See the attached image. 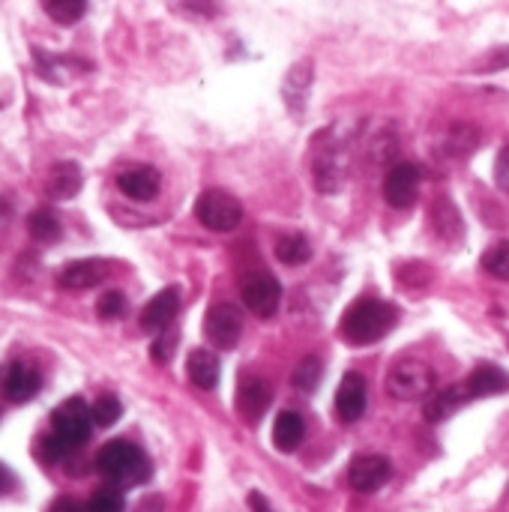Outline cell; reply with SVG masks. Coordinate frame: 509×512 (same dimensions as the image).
Here are the masks:
<instances>
[{
	"instance_id": "1f68e13d",
	"label": "cell",
	"mask_w": 509,
	"mask_h": 512,
	"mask_svg": "<svg viewBox=\"0 0 509 512\" xmlns=\"http://www.w3.org/2000/svg\"><path fill=\"white\" fill-rule=\"evenodd\" d=\"M495 180L504 192H509V147H504L495 159Z\"/></svg>"
},
{
	"instance_id": "8992f818",
	"label": "cell",
	"mask_w": 509,
	"mask_h": 512,
	"mask_svg": "<svg viewBox=\"0 0 509 512\" xmlns=\"http://www.w3.org/2000/svg\"><path fill=\"white\" fill-rule=\"evenodd\" d=\"M39 387H42L39 372H36L30 363H24V360H9V363L0 369V393H3V399L12 402V405L30 402V399L39 393Z\"/></svg>"
},
{
	"instance_id": "836d02e7",
	"label": "cell",
	"mask_w": 509,
	"mask_h": 512,
	"mask_svg": "<svg viewBox=\"0 0 509 512\" xmlns=\"http://www.w3.org/2000/svg\"><path fill=\"white\" fill-rule=\"evenodd\" d=\"M12 486H15V477L9 474V468H6V465H0V495H6Z\"/></svg>"
},
{
	"instance_id": "4316f807",
	"label": "cell",
	"mask_w": 509,
	"mask_h": 512,
	"mask_svg": "<svg viewBox=\"0 0 509 512\" xmlns=\"http://www.w3.org/2000/svg\"><path fill=\"white\" fill-rule=\"evenodd\" d=\"M483 270L501 282H509V240L495 243L486 255H483Z\"/></svg>"
},
{
	"instance_id": "9c48e42d",
	"label": "cell",
	"mask_w": 509,
	"mask_h": 512,
	"mask_svg": "<svg viewBox=\"0 0 509 512\" xmlns=\"http://www.w3.org/2000/svg\"><path fill=\"white\" fill-rule=\"evenodd\" d=\"M243 303L249 312H255L258 318H273L279 303H282V288L273 276L267 273H258V276H249L243 282Z\"/></svg>"
},
{
	"instance_id": "9a60e30c",
	"label": "cell",
	"mask_w": 509,
	"mask_h": 512,
	"mask_svg": "<svg viewBox=\"0 0 509 512\" xmlns=\"http://www.w3.org/2000/svg\"><path fill=\"white\" fill-rule=\"evenodd\" d=\"M159 186H162L159 171L150 168V165L129 168V171H123V174L117 177V189H120L126 198H132V201H150V198H156V195H159Z\"/></svg>"
},
{
	"instance_id": "cb8c5ba5",
	"label": "cell",
	"mask_w": 509,
	"mask_h": 512,
	"mask_svg": "<svg viewBox=\"0 0 509 512\" xmlns=\"http://www.w3.org/2000/svg\"><path fill=\"white\" fill-rule=\"evenodd\" d=\"M27 231L36 243H54L60 237V222L51 210H36L27 219Z\"/></svg>"
},
{
	"instance_id": "7a4b0ae2",
	"label": "cell",
	"mask_w": 509,
	"mask_h": 512,
	"mask_svg": "<svg viewBox=\"0 0 509 512\" xmlns=\"http://www.w3.org/2000/svg\"><path fill=\"white\" fill-rule=\"evenodd\" d=\"M396 324V309L387 306L384 300L375 297H363L357 300L345 318H342V333L351 345H372L378 339H384Z\"/></svg>"
},
{
	"instance_id": "ba28073f",
	"label": "cell",
	"mask_w": 509,
	"mask_h": 512,
	"mask_svg": "<svg viewBox=\"0 0 509 512\" xmlns=\"http://www.w3.org/2000/svg\"><path fill=\"white\" fill-rule=\"evenodd\" d=\"M420 192V168L411 162L393 165L384 177V201L396 210H408Z\"/></svg>"
},
{
	"instance_id": "8fae6325",
	"label": "cell",
	"mask_w": 509,
	"mask_h": 512,
	"mask_svg": "<svg viewBox=\"0 0 509 512\" xmlns=\"http://www.w3.org/2000/svg\"><path fill=\"white\" fill-rule=\"evenodd\" d=\"M393 468L384 456H357L351 462V471H348V483L354 492H363V495H372L378 492L387 480H390Z\"/></svg>"
},
{
	"instance_id": "4fadbf2b",
	"label": "cell",
	"mask_w": 509,
	"mask_h": 512,
	"mask_svg": "<svg viewBox=\"0 0 509 512\" xmlns=\"http://www.w3.org/2000/svg\"><path fill=\"white\" fill-rule=\"evenodd\" d=\"M273 399V390L264 378H255V375H246L237 387V414L246 420V423H258L267 411Z\"/></svg>"
},
{
	"instance_id": "83f0119b",
	"label": "cell",
	"mask_w": 509,
	"mask_h": 512,
	"mask_svg": "<svg viewBox=\"0 0 509 512\" xmlns=\"http://www.w3.org/2000/svg\"><path fill=\"white\" fill-rule=\"evenodd\" d=\"M321 375H324L321 360H318V357H306V360L294 369V387H297L300 393H312V390L318 387Z\"/></svg>"
},
{
	"instance_id": "7c38bea8",
	"label": "cell",
	"mask_w": 509,
	"mask_h": 512,
	"mask_svg": "<svg viewBox=\"0 0 509 512\" xmlns=\"http://www.w3.org/2000/svg\"><path fill=\"white\" fill-rule=\"evenodd\" d=\"M105 276H108V261L81 258V261H72V264L60 267L57 285L66 288V291H87V288H96Z\"/></svg>"
},
{
	"instance_id": "f1b7e54d",
	"label": "cell",
	"mask_w": 509,
	"mask_h": 512,
	"mask_svg": "<svg viewBox=\"0 0 509 512\" xmlns=\"http://www.w3.org/2000/svg\"><path fill=\"white\" fill-rule=\"evenodd\" d=\"M123 507H126V501H123L120 489H111V486L93 492V498L87 501L90 512H123Z\"/></svg>"
},
{
	"instance_id": "44dd1931",
	"label": "cell",
	"mask_w": 509,
	"mask_h": 512,
	"mask_svg": "<svg viewBox=\"0 0 509 512\" xmlns=\"http://www.w3.org/2000/svg\"><path fill=\"white\" fill-rule=\"evenodd\" d=\"M303 435H306V426H303V417L300 414L282 411L276 417V423H273V444H276V450L294 453L303 444Z\"/></svg>"
},
{
	"instance_id": "d4e9b609",
	"label": "cell",
	"mask_w": 509,
	"mask_h": 512,
	"mask_svg": "<svg viewBox=\"0 0 509 512\" xmlns=\"http://www.w3.org/2000/svg\"><path fill=\"white\" fill-rule=\"evenodd\" d=\"M42 6L57 24H75L87 12V0H42Z\"/></svg>"
},
{
	"instance_id": "7402d4cb",
	"label": "cell",
	"mask_w": 509,
	"mask_h": 512,
	"mask_svg": "<svg viewBox=\"0 0 509 512\" xmlns=\"http://www.w3.org/2000/svg\"><path fill=\"white\" fill-rule=\"evenodd\" d=\"M312 87V63L309 60H300L288 69L285 75V102L291 111H303V102H306V93Z\"/></svg>"
},
{
	"instance_id": "ac0fdd59",
	"label": "cell",
	"mask_w": 509,
	"mask_h": 512,
	"mask_svg": "<svg viewBox=\"0 0 509 512\" xmlns=\"http://www.w3.org/2000/svg\"><path fill=\"white\" fill-rule=\"evenodd\" d=\"M81 183H84L81 168L75 162H60L48 174V195L57 201H69L81 192Z\"/></svg>"
},
{
	"instance_id": "484cf974",
	"label": "cell",
	"mask_w": 509,
	"mask_h": 512,
	"mask_svg": "<svg viewBox=\"0 0 509 512\" xmlns=\"http://www.w3.org/2000/svg\"><path fill=\"white\" fill-rule=\"evenodd\" d=\"M90 414H93V423H96V426L108 429V426H114V423L120 420L123 405H120V399H117V396L105 393V396H99V399L90 405Z\"/></svg>"
},
{
	"instance_id": "603a6c76",
	"label": "cell",
	"mask_w": 509,
	"mask_h": 512,
	"mask_svg": "<svg viewBox=\"0 0 509 512\" xmlns=\"http://www.w3.org/2000/svg\"><path fill=\"white\" fill-rule=\"evenodd\" d=\"M312 255V246L303 234H288L276 243V258L288 267H297V264H306Z\"/></svg>"
},
{
	"instance_id": "e0dca14e",
	"label": "cell",
	"mask_w": 509,
	"mask_h": 512,
	"mask_svg": "<svg viewBox=\"0 0 509 512\" xmlns=\"http://www.w3.org/2000/svg\"><path fill=\"white\" fill-rule=\"evenodd\" d=\"M465 384H468V390H471V396H474V399H486V396H498V393H507V390H509V375L504 372V369H498V366L486 363V366H477V369L471 372V378H468Z\"/></svg>"
},
{
	"instance_id": "d6986e66",
	"label": "cell",
	"mask_w": 509,
	"mask_h": 512,
	"mask_svg": "<svg viewBox=\"0 0 509 512\" xmlns=\"http://www.w3.org/2000/svg\"><path fill=\"white\" fill-rule=\"evenodd\" d=\"M186 375L198 390H213L219 384V360H216V354L204 351V348L192 351L189 363H186Z\"/></svg>"
},
{
	"instance_id": "4dcf8cb0",
	"label": "cell",
	"mask_w": 509,
	"mask_h": 512,
	"mask_svg": "<svg viewBox=\"0 0 509 512\" xmlns=\"http://www.w3.org/2000/svg\"><path fill=\"white\" fill-rule=\"evenodd\" d=\"M174 348H177V336L174 333H168V330H162V333H156V342H153V360L156 363H168L171 360V354H174Z\"/></svg>"
},
{
	"instance_id": "e575fe53",
	"label": "cell",
	"mask_w": 509,
	"mask_h": 512,
	"mask_svg": "<svg viewBox=\"0 0 509 512\" xmlns=\"http://www.w3.org/2000/svg\"><path fill=\"white\" fill-rule=\"evenodd\" d=\"M252 510L255 512H270V504L261 495H252Z\"/></svg>"
},
{
	"instance_id": "5bb4252c",
	"label": "cell",
	"mask_w": 509,
	"mask_h": 512,
	"mask_svg": "<svg viewBox=\"0 0 509 512\" xmlns=\"http://www.w3.org/2000/svg\"><path fill=\"white\" fill-rule=\"evenodd\" d=\"M177 312H180V291H177V288H165V291H159V294L144 306V312H141V327H144L147 333H162V330L171 327V321L177 318Z\"/></svg>"
},
{
	"instance_id": "d590c367",
	"label": "cell",
	"mask_w": 509,
	"mask_h": 512,
	"mask_svg": "<svg viewBox=\"0 0 509 512\" xmlns=\"http://www.w3.org/2000/svg\"><path fill=\"white\" fill-rule=\"evenodd\" d=\"M6 222H9V210H6V204H0V231L6 228Z\"/></svg>"
},
{
	"instance_id": "2e32d148",
	"label": "cell",
	"mask_w": 509,
	"mask_h": 512,
	"mask_svg": "<svg viewBox=\"0 0 509 512\" xmlns=\"http://www.w3.org/2000/svg\"><path fill=\"white\" fill-rule=\"evenodd\" d=\"M474 396H471V390H468V384H453V387H447V390H438L429 402H426V420L429 423H444V420H450L453 414H459V408H465L468 402H471Z\"/></svg>"
},
{
	"instance_id": "6da1fadb",
	"label": "cell",
	"mask_w": 509,
	"mask_h": 512,
	"mask_svg": "<svg viewBox=\"0 0 509 512\" xmlns=\"http://www.w3.org/2000/svg\"><path fill=\"white\" fill-rule=\"evenodd\" d=\"M96 471L117 489H132L150 480L147 456L129 441H111L96 456Z\"/></svg>"
},
{
	"instance_id": "52a82bcc",
	"label": "cell",
	"mask_w": 509,
	"mask_h": 512,
	"mask_svg": "<svg viewBox=\"0 0 509 512\" xmlns=\"http://www.w3.org/2000/svg\"><path fill=\"white\" fill-rule=\"evenodd\" d=\"M204 336L216 348H222V351L234 348L240 342V336H243V315H240V309L231 306V303H216L207 312V318H204Z\"/></svg>"
},
{
	"instance_id": "277c9868",
	"label": "cell",
	"mask_w": 509,
	"mask_h": 512,
	"mask_svg": "<svg viewBox=\"0 0 509 512\" xmlns=\"http://www.w3.org/2000/svg\"><path fill=\"white\" fill-rule=\"evenodd\" d=\"M195 216L204 228H210L216 234H228L243 222V207L231 192L207 189L195 204Z\"/></svg>"
},
{
	"instance_id": "3957f363",
	"label": "cell",
	"mask_w": 509,
	"mask_h": 512,
	"mask_svg": "<svg viewBox=\"0 0 509 512\" xmlns=\"http://www.w3.org/2000/svg\"><path fill=\"white\" fill-rule=\"evenodd\" d=\"M387 390L399 402H420L435 393V372L423 360H402L390 369Z\"/></svg>"
},
{
	"instance_id": "f546056e",
	"label": "cell",
	"mask_w": 509,
	"mask_h": 512,
	"mask_svg": "<svg viewBox=\"0 0 509 512\" xmlns=\"http://www.w3.org/2000/svg\"><path fill=\"white\" fill-rule=\"evenodd\" d=\"M96 312H99L102 321H117V318L126 312V297H123V291H105V294L99 297V303H96Z\"/></svg>"
},
{
	"instance_id": "d6a6232c",
	"label": "cell",
	"mask_w": 509,
	"mask_h": 512,
	"mask_svg": "<svg viewBox=\"0 0 509 512\" xmlns=\"http://www.w3.org/2000/svg\"><path fill=\"white\" fill-rule=\"evenodd\" d=\"M48 512H90V510H87L84 504H78L75 498H57Z\"/></svg>"
},
{
	"instance_id": "ffe728a7",
	"label": "cell",
	"mask_w": 509,
	"mask_h": 512,
	"mask_svg": "<svg viewBox=\"0 0 509 512\" xmlns=\"http://www.w3.org/2000/svg\"><path fill=\"white\" fill-rule=\"evenodd\" d=\"M312 171H315V174H312V177H315V186H318L321 192H336V189L342 186V171H345V165H342V159H339V147L321 150Z\"/></svg>"
},
{
	"instance_id": "30bf717a",
	"label": "cell",
	"mask_w": 509,
	"mask_h": 512,
	"mask_svg": "<svg viewBox=\"0 0 509 512\" xmlns=\"http://www.w3.org/2000/svg\"><path fill=\"white\" fill-rule=\"evenodd\" d=\"M366 405H369L366 378L357 372H348L339 384V393H336V417L342 423H357L366 414Z\"/></svg>"
},
{
	"instance_id": "5b68a950",
	"label": "cell",
	"mask_w": 509,
	"mask_h": 512,
	"mask_svg": "<svg viewBox=\"0 0 509 512\" xmlns=\"http://www.w3.org/2000/svg\"><path fill=\"white\" fill-rule=\"evenodd\" d=\"M93 426H96V423H93V414H90L87 402L78 399V396L66 399V402L57 405L54 414H51V432H54L60 441H66L72 450H78L81 444L90 441Z\"/></svg>"
}]
</instances>
